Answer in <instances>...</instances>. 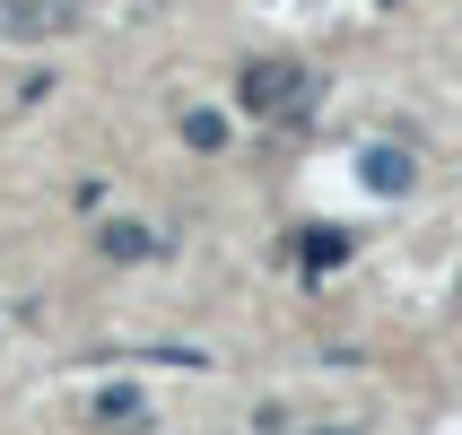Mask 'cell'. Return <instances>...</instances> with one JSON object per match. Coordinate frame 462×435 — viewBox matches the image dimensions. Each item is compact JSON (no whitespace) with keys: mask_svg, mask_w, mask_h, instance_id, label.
Listing matches in <instances>:
<instances>
[{"mask_svg":"<svg viewBox=\"0 0 462 435\" xmlns=\"http://www.w3.org/2000/svg\"><path fill=\"white\" fill-rule=\"evenodd\" d=\"M236 96H245V113H262V122H306L314 113V70L297 52H262V61H245Z\"/></svg>","mask_w":462,"mask_h":435,"instance_id":"6da1fadb","label":"cell"},{"mask_svg":"<svg viewBox=\"0 0 462 435\" xmlns=\"http://www.w3.org/2000/svg\"><path fill=\"white\" fill-rule=\"evenodd\" d=\"M70 18H79V0H0V35H18V44H44Z\"/></svg>","mask_w":462,"mask_h":435,"instance_id":"7a4b0ae2","label":"cell"},{"mask_svg":"<svg viewBox=\"0 0 462 435\" xmlns=\"http://www.w3.org/2000/svg\"><path fill=\"white\" fill-rule=\"evenodd\" d=\"M358 175H366V192H384V201H402V192L419 183V157H411V149H393V140H384V149H366V157H358Z\"/></svg>","mask_w":462,"mask_h":435,"instance_id":"3957f363","label":"cell"},{"mask_svg":"<svg viewBox=\"0 0 462 435\" xmlns=\"http://www.w3.org/2000/svg\"><path fill=\"white\" fill-rule=\"evenodd\" d=\"M297 261H306V270H340V261H349V235L340 227H306L297 235Z\"/></svg>","mask_w":462,"mask_h":435,"instance_id":"277c9868","label":"cell"},{"mask_svg":"<svg viewBox=\"0 0 462 435\" xmlns=\"http://www.w3.org/2000/svg\"><path fill=\"white\" fill-rule=\"evenodd\" d=\"M105 253H114V261H140V253H149V227H105Z\"/></svg>","mask_w":462,"mask_h":435,"instance_id":"5b68a950","label":"cell"},{"mask_svg":"<svg viewBox=\"0 0 462 435\" xmlns=\"http://www.w3.org/2000/svg\"><path fill=\"white\" fill-rule=\"evenodd\" d=\"M183 140H192V149H227V122H218V113H192Z\"/></svg>","mask_w":462,"mask_h":435,"instance_id":"8992f818","label":"cell"}]
</instances>
